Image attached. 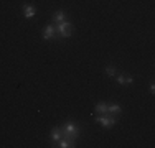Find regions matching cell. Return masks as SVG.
I'll return each instance as SVG.
<instances>
[{
	"label": "cell",
	"instance_id": "3957f363",
	"mask_svg": "<svg viewBox=\"0 0 155 148\" xmlns=\"http://www.w3.org/2000/svg\"><path fill=\"white\" fill-rule=\"evenodd\" d=\"M94 120L99 122V124H102L104 127H112V125L116 124V117L110 115V114H99Z\"/></svg>",
	"mask_w": 155,
	"mask_h": 148
},
{
	"label": "cell",
	"instance_id": "6da1fadb",
	"mask_svg": "<svg viewBox=\"0 0 155 148\" xmlns=\"http://www.w3.org/2000/svg\"><path fill=\"white\" fill-rule=\"evenodd\" d=\"M61 132L66 138H73V140L79 138V128H78L74 124H64L61 127Z\"/></svg>",
	"mask_w": 155,
	"mask_h": 148
},
{
	"label": "cell",
	"instance_id": "277c9868",
	"mask_svg": "<svg viewBox=\"0 0 155 148\" xmlns=\"http://www.w3.org/2000/svg\"><path fill=\"white\" fill-rule=\"evenodd\" d=\"M117 82L119 84H132L134 79H132V76H129V74H119V76H117Z\"/></svg>",
	"mask_w": 155,
	"mask_h": 148
},
{
	"label": "cell",
	"instance_id": "5b68a950",
	"mask_svg": "<svg viewBox=\"0 0 155 148\" xmlns=\"http://www.w3.org/2000/svg\"><path fill=\"white\" fill-rule=\"evenodd\" d=\"M120 110L122 109H120L119 104H109L107 105V114H110V115H114V117H116L117 114H120Z\"/></svg>",
	"mask_w": 155,
	"mask_h": 148
},
{
	"label": "cell",
	"instance_id": "52a82bcc",
	"mask_svg": "<svg viewBox=\"0 0 155 148\" xmlns=\"http://www.w3.org/2000/svg\"><path fill=\"white\" fill-rule=\"evenodd\" d=\"M54 31H56V30H54L53 25H48V27L45 28V33H43V40H50L51 36L54 35Z\"/></svg>",
	"mask_w": 155,
	"mask_h": 148
},
{
	"label": "cell",
	"instance_id": "9c48e42d",
	"mask_svg": "<svg viewBox=\"0 0 155 148\" xmlns=\"http://www.w3.org/2000/svg\"><path fill=\"white\" fill-rule=\"evenodd\" d=\"M61 137H63L61 128H60V127H58V128H53V132H51V140H54V142H60Z\"/></svg>",
	"mask_w": 155,
	"mask_h": 148
},
{
	"label": "cell",
	"instance_id": "8992f818",
	"mask_svg": "<svg viewBox=\"0 0 155 148\" xmlns=\"http://www.w3.org/2000/svg\"><path fill=\"white\" fill-rule=\"evenodd\" d=\"M35 13H36L35 7H31V5H25V7H23V15H25V18H33V17H35Z\"/></svg>",
	"mask_w": 155,
	"mask_h": 148
},
{
	"label": "cell",
	"instance_id": "ba28073f",
	"mask_svg": "<svg viewBox=\"0 0 155 148\" xmlns=\"http://www.w3.org/2000/svg\"><path fill=\"white\" fill-rule=\"evenodd\" d=\"M74 142L76 140H73V138H63V140H60V146L61 148H71V146H74Z\"/></svg>",
	"mask_w": 155,
	"mask_h": 148
},
{
	"label": "cell",
	"instance_id": "7c38bea8",
	"mask_svg": "<svg viewBox=\"0 0 155 148\" xmlns=\"http://www.w3.org/2000/svg\"><path fill=\"white\" fill-rule=\"evenodd\" d=\"M106 74H107V76H116V68H114V66H107V68H106Z\"/></svg>",
	"mask_w": 155,
	"mask_h": 148
},
{
	"label": "cell",
	"instance_id": "7a4b0ae2",
	"mask_svg": "<svg viewBox=\"0 0 155 148\" xmlns=\"http://www.w3.org/2000/svg\"><path fill=\"white\" fill-rule=\"evenodd\" d=\"M56 30L58 33H60L61 38H68V36H71V31H73V25L69 23L68 20L61 21V23H56Z\"/></svg>",
	"mask_w": 155,
	"mask_h": 148
},
{
	"label": "cell",
	"instance_id": "8fae6325",
	"mask_svg": "<svg viewBox=\"0 0 155 148\" xmlns=\"http://www.w3.org/2000/svg\"><path fill=\"white\" fill-rule=\"evenodd\" d=\"M96 114H107V104L99 102L97 105H96Z\"/></svg>",
	"mask_w": 155,
	"mask_h": 148
},
{
	"label": "cell",
	"instance_id": "30bf717a",
	"mask_svg": "<svg viewBox=\"0 0 155 148\" xmlns=\"http://www.w3.org/2000/svg\"><path fill=\"white\" fill-rule=\"evenodd\" d=\"M54 23H61V21H64L66 20V13L63 12V10H58L56 13H54Z\"/></svg>",
	"mask_w": 155,
	"mask_h": 148
}]
</instances>
